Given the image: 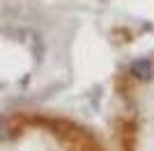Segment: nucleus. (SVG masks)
<instances>
[{
    "instance_id": "f257e3e1",
    "label": "nucleus",
    "mask_w": 154,
    "mask_h": 151,
    "mask_svg": "<svg viewBox=\"0 0 154 151\" xmlns=\"http://www.w3.org/2000/svg\"><path fill=\"white\" fill-rule=\"evenodd\" d=\"M147 71H149V62H138L134 67V73L138 76V78H140V76H143V78H147V76H145Z\"/></svg>"
}]
</instances>
